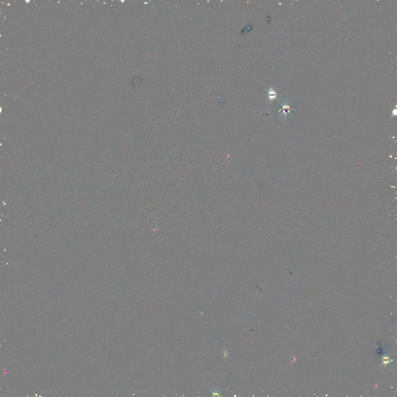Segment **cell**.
<instances>
[{
    "label": "cell",
    "instance_id": "cell-1",
    "mask_svg": "<svg viewBox=\"0 0 397 397\" xmlns=\"http://www.w3.org/2000/svg\"><path fill=\"white\" fill-rule=\"evenodd\" d=\"M279 102L282 106V108L278 110H279L278 112H280L282 110H283L282 113L279 116V117H280L282 115L284 114V117H285V118H286L288 113L292 115L291 113H290V111L292 110H295V109H290V106H291L292 105H289L287 104H284V105H282L281 103H280Z\"/></svg>",
    "mask_w": 397,
    "mask_h": 397
},
{
    "label": "cell",
    "instance_id": "cell-2",
    "mask_svg": "<svg viewBox=\"0 0 397 397\" xmlns=\"http://www.w3.org/2000/svg\"><path fill=\"white\" fill-rule=\"evenodd\" d=\"M267 90L268 91V94L265 95L268 96V98L267 99V101L270 99V101L272 102V101H273V99H277L276 97L277 94V90H275L272 88H270L269 90L267 89Z\"/></svg>",
    "mask_w": 397,
    "mask_h": 397
}]
</instances>
